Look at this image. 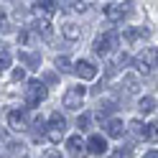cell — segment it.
Wrapping results in <instances>:
<instances>
[{
  "label": "cell",
  "instance_id": "1",
  "mask_svg": "<svg viewBox=\"0 0 158 158\" xmlns=\"http://www.w3.org/2000/svg\"><path fill=\"white\" fill-rule=\"evenodd\" d=\"M117 44H120V33H117V31H107V33L94 38V46L92 48H94L97 56H110V51L117 48Z\"/></svg>",
  "mask_w": 158,
  "mask_h": 158
},
{
  "label": "cell",
  "instance_id": "2",
  "mask_svg": "<svg viewBox=\"0 0 158 158\" xmlns=\"http://www.w3.org/2000/svg\"><path fill=\"white\" fill-rule=\"evenodd\" d=\"M46 87L38 82V79H33V82H28V89H26V105L28 107H38L44 100H46Z\"/></svg>",
  "mask_w": 158,
  "mask_h": 158
},
{
  "label": "cell",
  "instance_id": "3",
  "mask_svg": "<svg viewBox=\"0 0 158 158\" xmlns=\"http://www.w3.org/2000/svg\"><path fill=\"white\" fill-rule=\"evenodd\" d=\"M84 97H87V89L82 84H77V87H69L66 89V94H64V107L66 110H79L82 107V102H84Z\"/></svg>",
  "mask_w": 158,
  "mask_h": 158
},
{
  "label": "cell",
  "instance_id": "4",
  "mask_svg": "<svg viewBox=\"0 0 158 158\" xmlns=\"http://www.w3.org/2000/svg\"><path fill=\"white\" fill-rule=\"evenodd\" d=\"M130 8H133V3H115V5H105V18L107 21H112V23H117V21H123V18L130 13Z\"/></svg>",
  "mask_w": 158,
  "mask_h": 158
},
{
  "label": "cell",
  "instance_id": "5",
  "mask_svg": "<svg viewBox=\"0 0 158 158\" xmlns=\"http://www.w3.org/2000/svg\"><path fill=\"white\" fill-rule=\"evenodd\" d=\"M66 151H69L72 158H84L87 153H89V151H87V143L82 140V135H72V138H69V140H66Z\"/></svg>",
  "mask_w": 158,
  "mask_h": 158
},
{
  "label": "cell",
  "instance_id": "6",
  "mask_svg": "<svg viewBox=\"0 0 158 158\" xmlns=\"http://www.w3.org/2000/svg\"><path fill=\"white\" fill-rule=\"evenodd\" d=\"M8 125H10L13 130H28L31 123H28L26 110H10V112H8Z\"/></svg>",
  "mask_w": 158,
  "mask_h": 158
},
{
  "label": "cell",
  "instance_id": "7",
  "mask_svg": "<svg viewBox=\"0 0 158 158\" xmlns=\"http://www.w3.org/2000/svg\"><path fill=\"white\" fill-rule=\"evenodd\" d=\"M74 72L79 79H94L97 77V66L92 61H87V59H79V61L74 64Z\"/></svg>",
  "mask_w": 158,
  "mask_h": 158
},
{
  "label": "cell",
  "instance_id": "8",
  "mask_svg": "<svg viewBox=\"0 0 158 158\" xmlns=\"http://www.w3.org/2000/svg\"><path fill=\"white\" fill-rule=\"evenodd\" d=\"M31 28H33V31H36L38 36H41V38H46V41L54 36V31H51V23H48V18H46V15H41V18H33V21H31Z\"/></svg>",
  "mask_w": 158,
  "mask_h": 158
},
{
  "label": "cell",
  "instance_id": "9",
  "mask_svg": "<svg viewBox=\"0 0 158 158\" xmlns=\"http://www.w3.org/2000/svg\"><path fill=\"white\" fill-rule=\"evenodd\" d=\"M105 133H107V138H123V135H125V125H123V120H117V117L105 120Z\"/></svg>",
  "mask_w": 158,
  "mask_h": 158
},
{
  "label": "cell",
  "instance_id": "10",
  "mask_svg": "<svg viewBox=\"0 0 158 158\" xmlns=\"http://www.w3.org/2000/svg\"><path fill=\"white\" fill-rule=\"evenodd\" d=\"M87 151L94 153V156H102V153H107V140L102 135H92L89 140H87Z\"/></svg>",
  "mask_w": 158,
  "mask_h": 158
},
{
  "label": "cell",
  "instance_id": "11",
  "mask_svg": "<svg viewBox=\"0 0 158 158\" xmlns=\"http://www.w3.org/2000/svg\"><path fill=\"white\" fill-rule=\"evenodd\" d=\"M135 61L145 64L148 69H156V66H158V48H143V54L138 56Z\"/></svg>",
  "mask_w": 158,
  "mask_h": 158
},
{
  "label": "cell",
  "instance_id": "12",
  "mask_svg": "<svg viewBox=\"0 0 158 158\" xmlns=\"http://www.w3.org/2000/svg\"><path fill=\"white\" fill-rule=\"evenodd\" d=\"M123 36H125V41H138V38H148L151 36V31L148 28H123Z\"/></svg>",
  "mask_w": 158,
  "mask_h": 158
},
{
  "label": "cell",
  "instance_id": "13",
  "mask_svg": "<svg viewBox=\"0 0 158 158\" xmlns=\"http://www.w3.org/2000/svg\"><path fill=\"white\" fill-rule=\"evenodd\" d=\"M61 36L66 38V41H79L82 31H79V26H77V23H64V26H61Z\"/></svg>",
  "mask_w": 158,
  "mask_h": 158
},
{
  "label": "cell",
  "instance_id": "14",
  "mask_svg": "<svg viewBox=\"0 0 158 158\" xmlns=\"http://www.w3.org/2000/svg\"><path fill=\"white\" fill-rule=\"evenodd\" d=\"M36 8H38V13H41V15L51 18L56 13V0H36Z\"/></svg>",
  "mask_w": 158,
  "mask_h": 158
},
{
  "label": "cell",
  "instance_id": "15",
  "mask_svg": "<svg viewBox=\"0 0 158 158\" xmlns=\"http://www.w3.org/2000/svg\"><path fill=\"white\" fill-rule=\"evenodd\" d=\"M123 87L127 94H135L138 89H140V82H138V74H125L123 77Z\"/></svg>",
  "mask_w": 158,
  "mask_h": 158
},
{
  "label": "cell",
  "instance_id": "16",
  "mask_svg": "<svg viewBox=\"0 0 158 158\" xmlns=\"http://www.w3.org/2000/svg\"><path fill=\"white\" fill-rule=\"evenodd\" d=\"M138 110H140L143 115L153 112V110H156V100H153V97H140V102H138Z\"/></svg>",
  "mask_w": 158,
  "mask_h": 158
},
{
  "label": "cell",
  "instance_id": "17",
  "mask_svg": "<svg viewBox=\"0 0 158 158\" xmlns=\"http://www.w3.org/2000/svg\"><path fill=\"white\" fill-rule=\"evenodd\" d=\"M48 127H56V130H66V120L61 112H54L51 117H48Z\"/></svg>",
  "mask_w": 158,
  "mask_h": 158
},
{
  "label": "cell",
  "instance_id": "18",
  "mask_svg": "<svg viewBox=\"0 0 158 158\" xmlns=\"http://www.w3.org/2000/svg\"><path fill=\"white\" fill-rule=\"evenodd\" d=\"M21 61L28 64V69H36L38 64H41V56L38 54H21Z\"/></svg>",
  "mask_w": 158,
  "mask_h": 158
},
{
  "label": "cell",
  "instance_id": "19",
  "mask_svg": "<svg viewBox=\"0 0 158 158\" xmlns=\"http://www.w3.org/2000/svg\"><path fill=\"white\" fill-rule=\"evenodd\" d=\"M145 140L158 143V123H148L145 125Z\"/></svg>",
  "mask_w": 158,
  "mask_h": 158
},
{
  "label": "cell",
  "instance_id": "20",
  "mask_svg": "<svg viewBox=\"0 0 158 158\" xmlns=\"http://www.w3.org/2000/svg\"><path fill=\"white\" fill-rule=\"evenodd\" d=\"M127 130H130L133 135H138V138H145V125L140 120H133L130 125H127Z\"/></svg>",
  "mask_w": 158,
  "mask_h": 158
},
{
  "label": "cell",
  "instance_id": "21",
  "mask_svg": "<svg viewBox=\"0 0 158 158\" xmlns=\"http://www.w3.org/2000/svg\"><path fill=\"white\" fill-rule=\"evenodd\" d=\"M56 69L59 72H74V64L69 61L66 56H56Z\"/></svg>",
  "mask_w": 158,
  "mask_h": 158
},
{
  "label": "cell",
  "instance_id": "22",
  "mask_svg": "<svg viewBox=\"0 0 158 158\" xmlns=\"http://www.w3.org/2000/svg\"><path fill=\"white\" fill-rule=\"evenodd\" d=\"M61 138H64V130H56V127H48L46 130V140L48 143H61Z\"/></svg>",
  "mask_w": 158,
  "mask_h": 158
},
{
  "label": "cell",
  "instance_id": "23",
  "mask_svg": "<svg viewBox=\"0 0 158 158\" xmlns=\"http://www.w3.org/2000/svg\"><path fill=\"white\" fill-rule=\"evenodd\" d=\"M110 112H115V102H110V100H105L100 107H97V115H100V117H107Z\"/></svg>",
  "mask_w": 158,
  "mask_h": 158
},
{
  "label": "cell",
  "instance_id": "24",
  "mask_svg": "<svg viewBox=\"0 0 158 158\" xmlns=\"http://www.w3.org/2000/svg\"><path fill=\"white\" fill-rule=\"evenodd\" d=\"M10 51H8V48H0V72H5L8 66H10Z\"/></svg>",
  "mask_w": 158,
  "mask_h": 158
},
{
  "label": "cell",
  "instance_id": "25",
  "mask_svg": "<svg viewBox=\"0 0 158 158\" xmlns=\"http://www.w3.org/2000/svg\"><path fill=\"white\" fill-rule=\"evenodd\" d=\"M77 127H79V130H87V127H89V117H87V115H79V117H77Z\"/></svg>",
  "mask_w": 158,
  "mask_h": 158
},
{
  "label": "cell",
  "instance_id": "26",
  "mask_svg": "<svg viewBox=\"0 0 158 158\" xmlns=\"http://www.w3.org/2000/svg\"><path fill=\"white\" fill-rule=\"evenodd\" d=\"M72 10L84 13V10H87V3H84V0H72Z\"/></svg>",
  "mask_w": 158,
  "mask_h": 158
},
{
  "label": "cell",
  "instance_id": "27",
  "mask_svg": "<svg viewBox=\"0 0 158 158\" xmlns=\"http://www.w3.org/2000/svg\"><path fill=\"white\" fill-rule=\"evenodd\" d=\"M0 31H8V21H5V10L0 8Z\"/></svg>",
  "mask_w": 158,
  "mask_h": 158
},
{
  "label": "cell",
  "instance_id": "28",
  "mask_svg": "<svg viewBox=\"0 0 158 158\" xmlns=\"http://www.w3.org/2000/svg\"><path fill=\"white\" fill-rule=\"evenodd\" d=\"M26 77V69H15V72H13V79H15V82H18V79H23Z\"/></svg>",
  "mask_w": 158,
  "mask_h": 158
},
{
  "label": "cell",
  "instance_id": "29",
  "mask_svg": "<svg viewBox=\"0 0 158 158\" xmlns=\"http://www.w3.org/2000/svg\"><path fill=\"white\" fill-rule=\"evenodd\" d=\"M44 158H61V153H59V151H46Z\"/></svg>",
  "mask_w": 158,
  "mask_h": 158
},
{
  "label": "cell",
  "instance_id": "30",
  "mask_svg": "<svg viewBox=\"0 0 158 158\" xmlns=\"http://www.w3.org/2000/svg\"><path fill=\"white\" fill-rule=\"evenodd\" d=\"M18 41H21V44H28V31H21V33H18Z\"/></svg>",
  "mask_w": 158,
  "mask_h": 158
},
{
  "label": "cell",
  "instance_id": "31",
  "mask_svg": "<svg viewBox=\"0 0 158 158\" xmlns=\"http://www.w3.org/2000/svg\"><path fill=\"white\" fill-rule=\"evenodd\" d=\"M143 158H158V151H148V153H145Z\"/></svg>",
  "mask_w": 158,
  "mask_h": 158
},
{
  "label": "cell",
  "instance_id": "32",
  "mask_svg": "<svg viewBox=\"0 0 158 158\" xmlns=\"http://www.w3.org/2000/svg\"><path fill=\"white\" fill-rule=\"evenodd\" d=\"M107 158H123V151H115V153H110Z\"/></svg>",
  "mask_w": 158,
  "mask_h": 158
}]
</instances>
